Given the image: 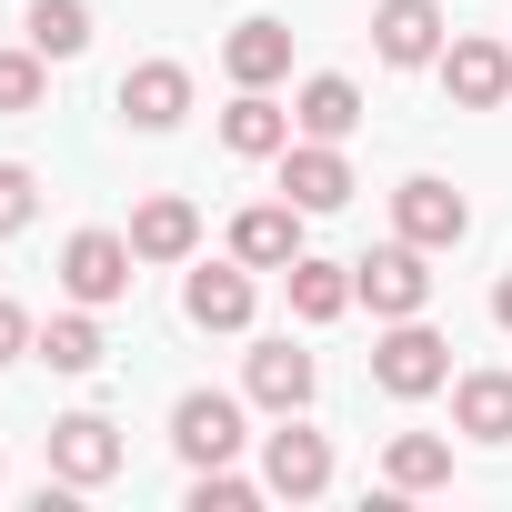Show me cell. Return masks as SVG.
I'll use <instances>...</instances> for the list:
<instances>
[{
  "instance_id": "17",
  "label": "cell",
  "mask_w": 512,
  "mask_h": 512,
  "mask_svg": "<svg viewBox=\"0 0 512 512\" xmlns=\"http://www.w3.org/2000/svg\"><path fill=\"white\" fill-rule=\"evenodd\" d=\"M191 322H201V332H241V322H251V262L191 272Z\"/></svg>"
},
{
  "instance_id": "15",
  "label": "cell",
  "mask_w": 512,
  "mask_h": 512,
  "mask_svg": "<svg viewBox=\"0 0 512 512\" xmlns=\"http://www.w3.org/2000/svg\"><path fill=\"white\" fill-rule=\"evenodd\" d=\"M221 141H231L241 161H282V151H292V111H282L272 91H241V101L221 111Z\"/></svg>"
},
{
  "instance_id": "23",
  "label": "cell",
  "mask_w": 512,
  "mask_h": 512,
  "mask_svg": "<svg viewBox=\"0 0 512 512\" xmlns=\"http://www.w3.org/2000/svg\"><path fill=\"white\" fill-rule=\"evenodd\" d=\"M91 41V11H81V0H31V51L41 61H71Z\"/></svg>"
},
{
  "instance_id": "6",
  "label": "cell",
  "mask_w": 512,
  "mask_h": 512,
  "mask_svg": "<svg viewBox=\"0 0 512 512\" xmlns=\"http://www.w3.org/2000/svg\"><path fill=\"white\" fill-rule=\"evenodd\" d=\"M231 262L292 272V262H302V201H251V211L231 221Z\"/></svg>"
},
{
  "instance_id": "22",
  "label": "cell",
  "mask_w": 512,
  "mask_h": 512,
  "mask_svg": "<svg viewBox=\"0 0 512 512\" xmlns=\"http://www.w3.org/2000/svg\"><path fill=\"white\" fill-rule=\"evenodd\" d=\"M51 372H101V322H91V302L81 312H61V322H41V342H31Z\"/></svg>"
},
{
  "instance_id": "12",
  "label": "cell",
  "mask_w": 512,
  "mask_h": 512,
  "mask_svg": "<svg viewBox=\"0 0 512 512\" xmlns=\"http://www.w3.org/2000/svg\"><path fill=\"white\" fill-rule=\"evenodd\" d=\"M191 111V71L181 61H141V71H121V121L131 131H171Z\"/></svg>"
},
{
  "instance_id": "28",
  "label": "cell",
  "mask_w": 512,
  "mask_h": 512,
  "mask_svg": "<svg viewBox=\"0 0 512 512\" xmlns=\"http://www.w3.org/2000/svg\"><path fill=\"white\" fill-rule=\"evenodd\" d=\"M492 322H502V332H512V272H502V292H492Z\"/></svg>"
},
{
  "instance_id": "16",
  "label": "cell",
  "mask_w": 512,
  "mask_h": 512,
  "mask_svg": "<svg viewBox=\"0 0 512 512\" xmlns=\"http://www.w3.org/2000/svg\"><path fill=\"white\" fill-rule=\"evenodd\" d=\"M352 121H362V91H352L342 71L302 81V101H292V131H302V141H352Z\"/></svg>"
},
{
  "instance_id": "14",
  "label": "cell",
  "mask_w": 512,
  "mask_h": 512,
  "mask_svg": "<svg viewBox=\"0 0 512 512\" xmlns=\"http://www.w3.org/2000/svg\"><path fill=\"white\" fill-rule=\"evenodd\" d=\"M221 71H231L241 91H272V81L292 71V31H282V21H241V31L221 41Z\"/></svg>"
},
{
  "instance_id": "18",
  "label": "cell",
  "mask_w": 512,
  "mask_h": 512,
  "mask_svg": "<svg viewBox=\"0 0 512 512\" xmlns=\"http://www.w3.org/2000/svg\"><path fill=\"white\" fill-rule=\"evenodd\" d=\"M251 402H262V412H302L312 402V352L262 342V352H251Z\"/></svg>"
},
{
  "instance_id": "5",
  "label": "cell",
  "mask_w": 512,
  "mask_h": 512,
  "mask_svg": "<svg viewBox=\"0 0 512 512\" xmlns=\"http://www.w3.org/2000/svg\"><path fill=\"white\" fill-rule=\"evenodd\" d=\"M322 482H332V442H322V432H302V422L282 412V432L262 442V492H282V502H312Z\"/></svg>"
},
{
  "instance_id": "7",
  "label": "cell",
  "mask_w": 512,
  "mask_h": 512,
  "mask_svg": "<svg viewBox=\"0 0 512 512\" xmlns=\"http://www.w3.org/2000/svg\"><path fill=\"white\" fill-rule=\"evenodd\" d=\"M51 472H61L71 492L111 482V472H121V432H111L101 412H71V422H51Z\"/></svg>"
},
{
  "instance_id": "8",
  "label": "cell",
  "mask_w": 512,
  "mask_h": 512,
  "mask_svg": "<svg viewBox=\"0 0 512 512\" xmlns=\"http://www.w3.org/2000/svg\"><path fill=\"white\" fill-rule=\"evenodd\" d=\"M442 91H452L462 111L512 101V51H502V41H482V31H472V41H452V51H442Z\"/></svg>"
},
{
  "instance_id": "1",
  "label": "cell",
  "mask_w": 512,
  "mask_h": 512,
  "mask_svg": "<svg viewBox=\"0 0 512 512\" xmlns=\"http://www.w3.org/2000/svg\"><path fill=\"white\" fill-rule=\"evenodd\" d=\"M372 382H382V392H402V402H422V392H442V382H452V342H442V332H422V312H412V322H392V332L372 342Z\"/></svg>"
},
{
  "instance_id": "24",
  "label": "cell",
  "mask_w": 512,
  "mask_h": 512,
  "mask_svg": "<svg viewBox=\"0 0 512 512\" xmlns=\"http://www.w3.org/2000/svg\"><path fill=\"white\" fill-rule=\"evenodd\" d=\"M41 91H51L41 51H0V121H21V111H41Z\"/></svg>"
},
{
  "instance_id": "20",
  "label": "cell",
  "mask_w": 512,
  "mask_h": 512,
  "mask_svg": "<svg viewBox=\"0 0 512 512\" xmlns=\"http://www.w3.org/2000/svg\"><path fill=\"white\" fill-rule=\"evenodd\" d=\"M382 472H392V492H442V482H452V442H442V432H392Z\"/></svg>"
},
{
  "instance_id": "19",
  "label": "cell",
  "mask_w": 512,
  "mask_h": 512,
  "mask_svg": "<svg viewBox=\"0 0 512 512\" xmlns=\"http://www.w3.org/2000/svg\"><path fill=\"white\" fill-rule=\"evenodd\" d=\"M282 282H292V312H302V322H342V312L362 302V292H352V262H312V251H302Z\"/></svg>"
},
{
  "instance_id": "4",
  "label": "cell",
  "mask_w": 512,
  "mask_h": 512,
  "mask_svg": "<svg viewBox=\"0 0 512 512\" xmlns=\"http://www.w3.org/2000/svg\"><path fill=\"white\" fill-rule=\"evenodd\" d=\"M171 442H181V462L201 472V462H231L251 432H241V402H231V392H181V412H171Z\"/></svg>"
},
{
  "instance_id": "9",
  "label": "cell",
  "mask_w": 512,
  "mask_h": 512,
  "mask_svg": "<svg viewBox=\"0 0 512 512\" xmlns=\"http://www.w3.org/2000/svg\"><path fill=\"white\" fill-rule=\"evenodd\" d=\"M282 201H302V211H342V201H352V161H342V141H292V151H282Z\"/></svg>"
},
{
  "instance_id": "2",
  "label": "cell",
  "mask_w": 512,
  "mask_h": 512,
  "mask_svg": "<svg viewBox=\"0 0 512 512\" xmlns=\"http://www.w3.org/2000/svg\"><path fill=\"white\" fill-rule=\"evenodd\" d=\"M131 262H141L131 231H71V241H61V292L101 312V302H121V292H131Z\"/></svg>"
},
{
  "instance_id": "10",
  "label": "cell",
  "mask_w": 512,
  "mask_h": 512,
  "mask_svg": "<svg viewBox=\"0 0 512 512\" xmlns=\"http://www.w3.org/2000/svg\"><path fill=\"white\" fill-rule=\"evenodd\" d=\"M392 221H402V241H422V251H452V241L472 231V211H462L452 181H402V191H392Z\"/></svg>"
},
{
  "instance_id": "13",
  "label": "cell",
  "mask_w": 512,
  "mask_h": 512,
  "mask_svg": "<svg viewBox=\"0 0 512 512\" xmlns=\"http://www.w3.org/2000/svg\"><path fill=\"white\" fill-rule=\"evenodd\" d=\"M131 251H141V262H191V251H201V211H191L181 191L141 201V211H131Z\"/></svg>"
},
{
  "instance_id": "3",
  "label": "cell",
  "mask_w": 512,
  "mask_h": 512,
  "mask_svg": "<svg viewBox=\"0 0 512 512\" xmlns=\"http://www.w3.org/2000/svg\"><path fill=\"white\" fill-rule=\"evenodd\" d=\"M352 292L382 312V322H412L422 302H432V272H422V241H392V251H372V262H352Z\"/></svg>"
},
{
  "instance_id": "11",
  "label": "cell",
  "mask_w": 512,
  "mask_h": 512,
  "mask_svg": "<svg viewBox=\"0 0 512 512\" xmlns=\"http://www.w3.org/2000/svg\"><path fill=\"white\" fill-rule=\"evenodd\" d=\"M372 51H382L392 71L442 61V11H432V0H382V11H372Z\"/></svg>"
},
{
  "instance_id": "25",
  "label": "cell",
  "mask_w": 512,
  "mask_h": 512,
  "mask_svg": "<svg viewBox=\"0 0 512 512\" xmlns=\"http://www.w3.org/2000/svg\"><path fill=\"white\" fill-rule=\"evenodd\" d=\"M251 492H262V482H241L231 462H201V482H191V512H251Z\"/></svg>"
},
{
  "instance_id": "27",
  "label": "cell",
  "mask_w": 512,
  "mask_h": 512,
  "mask_svg": "<svg viewBox=\"0 0 512 512\" xmlns=\"http://www.w3.org/2000/svg\"><path fill=\"white\" fill-rule=\"evenodd\" d=\"M31 342H41V332H31V312H21V302H0V362H21Z\"/></svg>"
},
{
  "instance_id": "26",
  "label": "cell",
  "mask_w": 512,
  "mask_h": 512,
  "mask_svg": "<svg viewBox=\"0 0 512 512\" xmlns=\"http://www.w3.org/2000/svg\"><path fill=\"white\" fill-rule=\"evenodd\" d=\"M31 211H41V181L21 161H0V231H31Z\"/></svg>"
},
{
  "instance_id": "21",
  "label": "cell",
  "mask_w": 512,
  "mask_h": 512,
  "mask_svg": "<svg viewBox=\"0 0 512 512\" xmlns=\"http://www.w3.org/2000/svg\"><path fill=\"white\" fill-rule=\"evenodd\" d=\"M452 422H462L472 442H512V372H472V382L452 392Z\"/></svg>"
}]
</instances>
